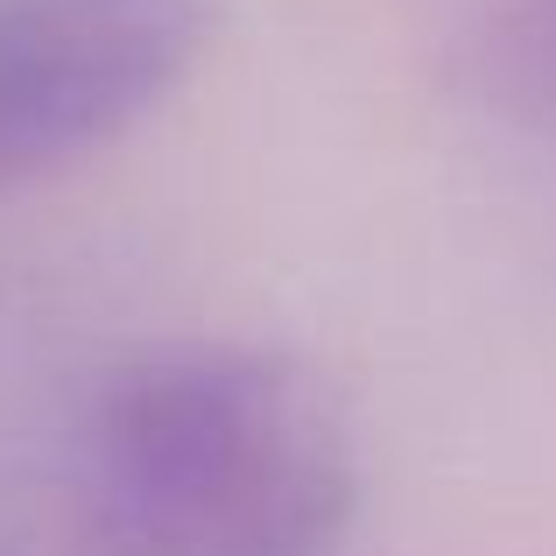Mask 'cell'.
I'll return each instance as SVG.
<instances>
[{
	"label": "cell",
	"mask_w": 556,
	"mask_h": 556,
	"mask_svg": "<svg viewBox=\"0 0 556 556\" xmlns=\"http://www.w3.org/2000/svg\"><path fill=\"white\" fill-rule=\"evenodd\" d=\"M78 507L92 556H339L359 444L289 353L163 339L92 388Z\"/></svg>",
	"instance_id": "6da1fadb"
},
{
	"label": "cell",
	"mask_w": 556,
	"mask_h": 556,
	"mask_svg": "<svg viewBox=\"0 0 556 556\" xmlns=\"http://www.w3.org/2000/svg\"><path fill=\"white\" fill-rule=\"evenodd\" d=\"M218 0H0V198L78 169L190 85Z\"/></svg>",
	"instance_id": "7a4b0ae2"
},
{
	"label": "cell",
	"mask_w": 556,
	"mask_h": 556,
	"mask_svg": "<svg viewBox=\"0 0 556 556\" xmlns=\"http://www.w3.org/2000/svg\"><path fill=\"white\" fill-rule=\"evenodd\" d=\"M451 85L521 127H556V0H479L451 42Z\"/></svg>",
	"instance_id": "3957f363"
}]
</instances>
